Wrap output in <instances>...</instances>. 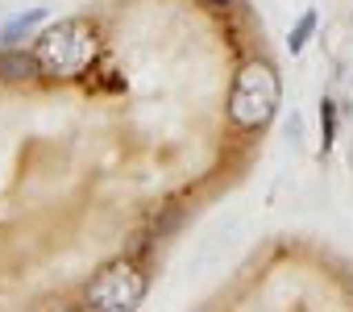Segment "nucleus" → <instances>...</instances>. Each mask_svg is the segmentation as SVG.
I'll list each match as a JSON object with an SVG mask.
<instances>
[{
  "label": "nucleus",
  "instance_id": "nucleus-4",
  "mask_svg": "<svg viewBox=\"0 0 353 312\" xmlns=\"http://www.w3.org/2000/svg\"><path fill=\"white\" fill-rule=\"evenodd\" d=\"M42 75V59L30 50H5L0 55V79L5 84H30Z\"/></svg>",
  "mask_w": 353,
  "mask_h": 312
},
{
  "label": "nucleus",
  "instance_id": "nucleus-6",
  "mask_svg": "<svg viewBox=\"0 0 353 312\" xmlns=\"http://www.w3.org/2000/svg\"><path fill=\"white\" fill-rule=\"evenodd\" d=\"M312 30H316V13L307 9V13H303V17L295 21V30H291V38H287V46H291V55H299V50H303V42L312 38Z\"/></svg>",
  "mask_w": 353,
  "mask_h": 312
},
{
  "label": "nucleus",
  "instance_id": "nucleus-5",
  "mask_svg": "<svg viewBox=\"0 0 353 312\" xmlns=\"http://www.w3.org/2000/svg\"><path fill=\"white\" fill-rule=\"evenodd\" d=\"M38 21H46V9H30L26 17L9 21V26H5V42H9V46H17V42H21V38H26V34H30Z\"/></svg>",
  "mask_w": 353,
  "mask_h": 312
},
{
  "label": "nucleus",
  "instance_id": "nucleus-1",
  "mask_svg": "<svg viewBox=\"0 0 353 312\" xmlns=\"http://www.w3.org/2000/svg\"><path fill=\"white\" fill-rule=\"evenodd\" d=\"M279 108V75L270 63H245L233 96H229V117L241 129H262Z\"/></svg>",
  "mask_w": 353,
  "mask_h": 312
},
{
  "label": "nucleus",
  "instance_id": "nucleus-7",
  "mask_svg": "<svg viewBox=\"0 0 353 312\" xmlns=\"http://www.w3.org/2000/svg\"><path fill=\"white\" fill-rule=\"evenodd\" d=\"M332 129H336V108H332V100H324L320 104V146L324 150L332 146Z\"/></svg>",
  "mask_w": 353,
  "mask_h": 312
},
{
  "label": "nucleus",
  "instance_id": "nucleus-8",
  "mask_svg": "<svg viewBox=\"0 0 353 312\" xmlns=\"http://www.w3.org/2000/svg\"><path fill=\"white\" fill-rule=\"evenodd\" d=\"M200 5H208V9H229L233 0H200Z\"/></svg>",
  "mask_w": 353,
  "mask_h": 312
},
{
  "label": "nucleus",
  "instance_id": "nucleus-3",
  "mask_svg": "<svg viewBox=\"0 0 353 312\" xmlns=\"http://www.w3.org/2000/svg\"><path fill=\"white\" fill-rule=\"evenodd\" d=\"M145 300V275L133 262H112L104 266L92 287H88V304L96 312H129Z\"/></svg>",
  "mask_w": 353,
  "mask_h": 312
},
{
  "label": "nucleus",
  "instance_id": "nucleus-2",
  "mask_svg": "<svg viewBox=\"0 0 353 312\" xmlns=\"http://www.w3.org/2000/svg\"><path fill=\"white\" fill-rule=\"evenodd\" d=\"M38 59H42V71L46 75H79L96 59V30L83 17L59 21L50 34H42Z\"/></svg>",
  "mask_w": 353,
  "mask_h": 312
}]
</instances>
